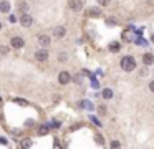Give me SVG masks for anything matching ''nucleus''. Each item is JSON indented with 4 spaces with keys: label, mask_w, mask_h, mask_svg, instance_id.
Here are the masks:
<instances>
[{
    "label": "nucleus",
    "mask_w": 154,
    "mask_h": 149,
    "mask_svg": "<svg viewBox=\"0 0 154 149\" xmlns=\"http://www.w3.org/2000/svg\"><path fill=\"white\" fill-rule=\"evenodd\" d=\"M143 63L146 65V66L153 65V63H154V55H153V53H144V55H143Z\"/></svg>",
    "instance_id": "obj_9"
},
{
    "label": "nucleus",
    "mask_w": 154,
    "mask_h": 149,
    "mask_svg": "<svg viewBox=\"0 0 154 149\" xmlns=\"http://www.w3.org/2000/svg\"><path fill=\"white\" fill-rule=\"evenodd\" d=\"M66 58H68V55H66V53H61L60 57H58V60H60V61H65Z\"/></svg>",
    "instance_id": "obj_22"
},
{
    "label": "nucleus",
    "mask_w": 154,
    "mask_h": 149,
    "mask_svg": "<svg viewBox=\"0 0 154 149\" xmlns=\"http://www.w3.org/2000/svg\"><path fill=\"white\" fill-rule=\"evenodd\" d=\"M141 76H147V70H146V68H143V70H141Z\"/></svg>",
    "instance_id": "obj_25"
},
{
    "label": "nucleus",
    "mask_w": 154,
    "mask_h": 149,
    "mask_svg": "<svg viewBox=\"0 0 154 149\" xmlns=\"http://www.w3.org/2000/svg\"><path fill=\"white\" fill-rule=\"evenodd\" d=\"M10 22H12V23H15V22H17V17H15V15H10Z\"/></svg>",
    "instance_id": "obj_26"
},
{
    "label": "nucleus",
    "mask_w": 154,
    "mask_h": 149,
    "mask_svg": "<svg viewBox=\"0 0 154 149\" xmlns=\"http://www.w3.org/2000/svg\"><path fill=\"white\" fill-rule=\"evenodd\" d=\"M98 4H100L101 7H108V5L111 4V0H98Z\"/></svg>",
    "instance_id": "obj_19"
},
{
    "label": "nucleus",
    "mask_w": 154,
    "mask_h": 149,
    "mask_svg": "<svg viewBox=\"0 0 154 149\" xmlns=\"http://www.w3.org/2000/svg\"><path fill=\"white\" fill-rule=\"evenodd\" d=\"M149 89L154 93V81H151V83H149Z\"/></svg>",
    "instance_id": "obj_27"
},
{
    "label": "nucleus",
    "mask_w": 154,
    "mask_h": 149,
    "mask_svg": "<svg viewBox=\"0 0 154 149\" xmlns=\"http://www.w3.org/2000/svg\"><path fill=\"white\" fill-rule=\"evenodd\" d=\"M109 148H111V149H121V144H119V141L113 139V141H111V144H109Z\"/></svg>",
    "instance_id": "obj_17"
},
{
    "label": "nucleus",
    "mask_w": 154,
    "mask_h": 149,
    "mask_svg": "<svg viewBox=\"0 0 154 149\" xmlns=\"http://www.w3.org/2000/svg\"><path fill=\"white\" fill-rule=\"evenodd\" d=\"M88 15H90V17H100L101 15V8H90V10H88Z\"/></svg>",
    "instance_id": "obj_12"
},
{
    "label": "nucleus",
    "mask_w": 154,
    "mask_h": 149,
    "mask_svg": "<svg viewBox=\"0 0 154 149\" xmlns=\"http://www.w3.org/2000/svg\"><path fill=\"white\" fill-rule=\"evenodd\" d=\"M121 68L124 71H133L136 68V60L133 57H124L121 60Z\"/></svg>",
    "instance_id": "obj_1"
},
{
    "label": "nucleus",
    "mask_w": 154,
    "mask_h": 149,
    "mask_svg": "<svg viewBox=\"0 0 154 149\" xmlns=\"http://www.w3.org/2000/svg\"><path fill=\"white\" fill-rule=\"evenodd\" d=\"M98 113H100V114H106V106H98Z\"/></svg>",
    "instance_id": "obj_21"
},
{
    "label": "nucleus",
    "mask_w": 154,
    "mask_h": 149,
    "mask_svg": "<svg viewBox=\"0 0 154 149\" xmlns=\"http://www.w3.org/2000/svg\"><path fill=\"white\" fill-rule=\"evenodd\" d=\"M103 98L104 99H111L113 98V89L111 88H104L103 89Z\"/></svg>",
    "instance_id": "obj_13"
},
{
    "label": "nucleus",
    "mask_w": 154,
    "mask_h": 149,
    "mask_svg": "<svg viewBox=\"0 0 154 149\" xmlns=\"http://www.w3.org/2000/svg\"><path fill=\"white\" fill-rule=\"evenodd\" d=\"M13 101H15L17 104H20V106H27V104H28V101H25L23 98H15Z\"/></svg>",
    "instance_id": "obj_16"
},
{
    "label": "nucleus",
    "mask_w": 154,
    "mask_h": 149,
    "mask_svg": "<svg viewBox=\"0 0 154 149\" xmlns=\"http://www.w3.org/2000/svg\"><path fill=\"white\" fill-rule=\"evenodd\" d=\"M0 30H2V22H0Z\"/></svg>",
    "instance_id": "obj_28"
},
{
    "label": "nucleus",
    "mask_w": 154,
    "mask_h": 149,
    "mask_svg": "<svg viewBox=\"0 0 154 149\" xmlns=\"http://www.w3.org/2000/svg\"><path fill=\"white\" fill-rule=\"evenodd\" d=\"M18 7H20V12H23V13H27V12H28V4H27V2H20V5H18Z\"/></svg>",
    "instance_id": "obj_15"
},
{
    "label": "nucleus",
    "mask_w": 154,
    "mask_h": 149,
    "mask_svg": "<svg viewBox=\"0 0 154 149\" xmlns=\"http://www.w3.org/2000/svg\"><path fill=\"white\" fill-rule=\"evenodd\" d=\"M70 81H71V74H70L68 71H61V73L58 74V83H60V85H68Z\"/></svg>",
    "instance_id": "obj_3"
},
{
    "label": "nucleus",
    "mask_w": 154,
    "mask_h": 149,
    "mask_svg": "<svg viewBox=\"0 0 154 149\" xmlns=\"http://www.w3.org/2000/svg\"><path fill=\"white\" fill-rule=\"evenodd\" d=\"M7 142H8V141H7V138H2V136H0V144H4V146H5Z\"/></svg>",
    "instance_id": "obj_24"
},
{
    "label": "nucleus",
    "mask_w": 154,
    "mask_h": 149,
    "mask_svg": "<svg viewBox=\"0 0 154 149\" xmlns=\"http://www.w3.org/2000/svg\"><path fill=\"white\" fill-rule=\"evenodd\" d=\"M47 133H48V128H47V126H42V128H38V134H40V136H45Z\"/></svg>",
    "instance_id": "obj_18"
},
{
    "label": "nucleus",
    "mask_w": 154,
    "mask_h": 149,
    "mask_svg": "<svg viewBox=\"0 0 154 149\" xmlns=\"http://www.w3.org/2000/svg\"><path fill=\"white\" fill-rule=\"evenodd\" d=\"M38 43L43 46V48H47V46H50V43H51V38L48 35H38Z\"/></svg>",
    "instance_id": "obj_6"
},
{
    "label": "nucleus",
    "mask_w": 154,
    "mask_h": 149,
    "mask_svg": "<svg viewBox=\"0 0 154 149\" xmlns=\"http://www.w3.org/2000/svg\"><path fill=\"white\" fill-rule=\"evenodd\" d=\"M30 146H32V139H30V138H27V139L22 141V149H28Z\"/></svg>",
    "instance_id": "obj_14"
},
{
    "label": "nucleus",
    "mask_w": 154,
    "mask_h": 149,
    "mask_svg": "<svg viewBox=\"0 0 154 149\" xmlns=\"http://www.w3.org/2000/svg\"><path fill=\"white\" fill-rule=\"evenodd\" d=\"M108 25H116V20H115V18H108Z\"/></svg>",
    "instance_id": "obj_23"
},
{
    "label": "nucleus",
    "mask_w": 154,
    "mask_h": 149,
    "mask_svg": "<svg viewBox=\"0 0 154 149\" xmlns=\"http://www.w3.org/2000/svg\"><path fill=\"white\" fill-rule=\"evenodd\" d=\"M70 8H71L73 12H80L83 8V2L81 0H70Z\"/></svg>",
    "instance_id": "obj_7"
},
{
    "label": "nucleus",
    "mask_w": 154,
    "mask_h": 149,
    "mask_svg": "<svg viewBox=\"0 0 154 149\" xmlns=\"http://www.w3.org/2000/svg\"><path fill=\"white\" fill-rule=\"evenodd\" d=\"M20 23H22V27L28 28V27H32V25H33V18L30 17L28 13H23V15H22V18H20Z\"/></svg>",
    "instance_id": "obj_4"
},
{
    "label": "nucleus",
    "mask_w": 154,
    "mask_h": 149,
    "mask_svg": "<svg viewBox=\"0 0 154 149\" xmlns=\"http://www.w3.org/2000/svg\"><path fill=\"white\" fill-rule=\"evenodd\" d=\"M10 45L13 46V48H23V45H25V40L22 38V37H13V38L10 40Z\"/></svg>",
    "instance_id": "obj_5"
},
{
    "label": "nucleus",
    "mask_w": 154,
    "mask_h": 149,
    "mask_svg": "<svg viewBox=\"0 0 154 149\" xmlns=\"http://www.w3.org/2000/svg\"><path fill=\"white\" fill-rule=\"evenodd\" d=\"M35 60L36 61H47L48 60V51H47V48H40V50H36L35 51Z\"/></svg>",
    "instance_id": "obj_2"
},
{
    "label": "nucleus",
    "mask_w": 154,
    "mask_h": 149,
    "mask_svg": "<svg viewBox=\"0 0 154 149\" xmlns=\"http://www.w3.org/2000/svg\"><path fill=\"white\" fill-rule=\"evenodd\" d=\"M119 50H121V43H119V42L109 43V51H113V53H118Z\"/></svg>",
    "instance_id": "obj_11"
},
{
    "label": "nucleus",
    "mask_w": 154,
    "mask_h": 149,
    "mask_svg": "<svg viewBox=\"0 0 154 149\" xmlns=\"http://www.w3.org/2000/svg\"><path fill=\"white\" fill-rule=\"evenodd\" d=\"M53 35H55V38H63V37L66 35V28H65V27H55Z\"/></svg>",
    "instance_id": "obj_8"
},
{
    "label": "nucleus",
    "mask_w": 154,
    "mask_h": 149,
    "mask_svg": "<svg viewBox=\"0 0 154 149\" xmlns=\"http://www.w3.org/2000/svg\"><path fill=\"white\" fill-rule=\"evenodd\" d=\"M0 12H2V13H8V12H10V4H8L7 0H2V2H0Z\"/></svg>",
    "instance_id": "obj_10"
},
{
    "label": "nucleus",
    "mask_w": 154,
    "mask_h": 149,
    "mask_svg": "<svg viewBox=\"0 0 154 149\" xmlns=\"http://www.w3.org/2000/svg\"><path fill=\"white\" fill-rule=\"evenodd\" d=\"M0 53H2V55H7V53H8V46L2 45V46H0Z\"/></svg>",
    "instance_id": "obj_20"
}]
</instances>
